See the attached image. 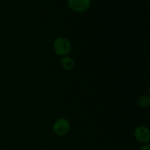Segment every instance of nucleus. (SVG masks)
Returning a JSON list of instances; mask_svg holds the SVG:
<instances>
[{"mask_svg":"<svg viewBox=\"0 0 150 150\" xmlns=\"http://www.w3.org/2000/svg\"><path fill=\"white\" fill-rule=\"evenodd\" d=\"M54 49L56 54L59 57H66L70 53L72 45L68 39L64 37H59L54 42Z\"/></svg>","mask_w":150,"mask_h":150,"instance_id":"1","label":"nucleus"},{"mask_svg":"<svg viewBox=\"0 0 150 150\" xmlns=\"http://www.w3.org/2000/svg\"><path fill=\"white\" fill-rule=\"evenodd\" d=\"M70 129V124L65 118H59L56 120L53 125V131L57 136H62L67 134Z\"/></svg>","mask_w":150,"mask_h":150,"instance_id":"2","label":"nucleus"},{"mask_svg":"<svg viewBox=\"0 0 150 150\" xmlns=\"http://www.w3.org/2000/svg\"><path fill=\"white\" fill-rule=\"evenodd\" d=\"M134 137L137 142L142 144H148L150 141V131L147 127L139 126L134 130Z\"/></svg>","mask_w":150,"mask_h":150,"instance_id":"3","label":"nucleus"},{"mask_svg":"<svg viewBox=\"0 0 150 150\" xmlns=\"http://www.w3.org/2000/svg\"><path fill=\"white\" fill-rule=\"evenodd\" d=\"M68 6L72 10L75 12L86 11L89 9L91 4V0H68Z\"/></svg>","mask_w":150,"mask_h":150,"instance_id":"4","label":"nucleus"},{"mask_svg":"<svg viewBox=\"0 0 150 150\" xmlns=\"http://www.w3.org/2000/svg\"><path fill=\"white\" fill-rule=\"evenodd\" d=\"M60 62H61V65L63 68L65 70L67 71H70L72 70L75 67V61L73 58L70 57H62L61 60H60Z\"/></svg>","mask_w":150,"mask_h":150,"instance_id":"5","label":"nucleus"},{"mask_svg":"<svg viewBox=\"0 0 150 150\" xmlns=\"http://www.w3.org/2000/svg\"><path fill=\"white\" fill-rule=\"evenodd\" d=\"M150 104V98L149 95H142L140 98L138 100V105L140 106L141 108H147L149 107Z\"/></svg>","mask_w":150,"mask_h":150,"instance_id":"6","label":"nucleus"},{"mask_svg":"<svg viewBox=\"0 0 150 150\" xmlns=\"http://www.w3.org/2000/svg\"><path fill=\"white\" fill-rule=\"evenodd\" d=\"M140 150H150V145L149 144H145L144 146L141 147Z\"/></svg>","mask_w":150,"mask_h":150,"instance_id":"7","label":"nucleus"}]
</instances>
